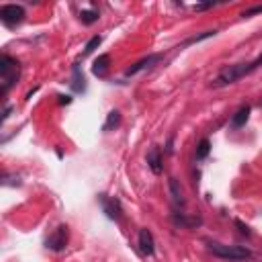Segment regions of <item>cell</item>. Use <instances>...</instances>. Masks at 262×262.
Listing matches in <instances>:
<instances>
[{"instance_id":"obj_1","label":"cell","mask_w":262,"mask_h":262,"mask_svg":"<svg viewBox=\"0 0 262 262\" xmlns=\"http://www.w3.org/2000/svg\"><path fill=\"white\" fill-rule=\"evenodd\" d=\"M252 72H256V68H254V64H252V62H250V64L226 66V68H224L220 74H217V76L213 78V82H211V88H226V86L236 84V82H240L242 78L250 76Z\"/></svg>"},{"instance_id":"obj_2","label":"cell","mask_w":262,"mask_h":262,"mask_svg":"<svg viewBox=\"0 0 262 262\" xmlns=\"http://www.w3.org/2000/svg\"><path fill=\"white\" fill-rule=\"evenodd\" d=\"M20 78V62L2 54V58H0V84H2V88H0V96H6L12 88L14 84L18 82Z\"/></svg>"},{"instance_id":"obj_3","label":"cell","mask_w":262,"mask_h":262,"mask_svg":"<svg viewBox=\"0 0 262 262\" xmlns=\"http://www.w3.org/2000/svg\"><path fill=\"white\" fill-rule=\"evenodd\" d=\"M207 248L215 258L228 260V262H244L254 256L252 250H248L244 246H228L222 242H207Z\"/></svg>"},{"instance_id":"obj_4","label":"cell","mask_w":262,"mask_h":262,"mask_svg":"<svg viewBox=\"0 0 262 262\" xmlns=\"http://www.w3.org/2000/svg\"><path fill=\"white\" fill-rule=\"evenodd\" d=\"M0 20H2L4 27L14 29L16 25H20L25 20V8L20 4H4V6H0Z\"/></svg>"},{"instance_id":"obj_5","label":"cell","mask_w":262,"mask_h":262,"mask_svg":"<svg viewBox=\"0 0 262 262\" xmlns=\"http://www.w3.org/2000/svg\"><path fill=\"white\" fill-rule=\"evenodd\" d=\"M98 201L102 207V213L108 217L111 222H121L123 220V205L117 196H106V194H98Z\"/></svg>"},{"instance_id":"obj_6","label":"cell","mask_w":262,"mask_h":262,"mask_svg":"<svg viewBox=\"0 0 262 262\" xmlns=\"http://www.w3.org/2000/svg\"><path fill=\"white\" fill-rule=\"evenodd\" d=\"M68 238H70L68 226H60V228L46 240V248L52 250V252H64L66 246H68Z\"/></svg>"},{"instance_id":"obj_7","label":"cell","mask_w":262,"mask_h":262,"mask_svg":"<svg viewBox=\"0 0 262 262\" xmlns=\"http://www.w3.org/2000/svg\"><path fill=\"white\" fill-rule=\"evenodd\" d=\"M162 60H164V54H152V56L136 62L134 66H131V68H127V70H125V76L129 78V76H136V74H140V72L152 70V68H154V66H158Z\"/></svg>"},{"instance_id":"obj_8","label":"cell","mask_w":262,"mask_h":262,"mask_svg":"<svg viewBox=\"0 0 262 262\" xmlns=\"http://www.w3.org/2000/svg\"><path fill=\"white\" fill-rule=\"evenodd\" d=\"M172 224L180 228V230H196L203 226V217L201 215H186V213H172Z\"/></svg>"},{"instance_id":"obj_9","label":"cell","mask_w":262,"mask_h":262,"mask_svg":"<svg viewBox=\"0 0 262 262\" xmlns=\"http://www.w3.org/2000/svg\"><path fill=\"white\" fill-rule=\"evenodd\" d=\"M138 246H140V252H142L144 256H154V254H156V240H154V234H152L150 230H140Z\"/></svg>"},{"instance_id":"obj_10","label":"cell","mask_w":262,"mask_h":262,"mask_svg":"<svg viewBox=\"0 0 262 262\" xmlns=\"http://www.w3.org/2000/svg\"><path fill=\"white\" fill-rule=\"evenodd\" d=\"M146 162L150 166V170L156 174V176H160V174L164 172V158H162V150L158 146H154L150 152H148V156H146Z\"/></svg>"},{"instance_id":"obj_11","label":"cell","mask_w":262,"mask_h":262,"mask_svg":"<svg viewBox=\"0 0 262 262\" xmlns=\"http://www.w3.org/2000/svg\"><path fill=\"white\" fill-rule=\"evenodd\" d=\"M168 190H170V199H172L174 207H176V209H182V207L186 205V199L182 196L180 182H178L176 178H174V176H170V178H168Z\"/></svg>"},{"instance_id":"obj_12","label":"cell","mask_w":262,"mask_h":262,"mask_svg":"<svg viewBox=\"0 0 262 262\" xmlns=\"http://www.w3.org/2000/svg\"><path fill=\"white\" fill-rule=\"evenodd\" d=\"M250 113H252L250 104L240 106L238 111H236V115L232 117V121H230V129H242V127H246V123L250 119Z\"/></svg>"},{"instance_id":"obj_13","label":"cell","mask_w":262,"mask_h":262,"mask_svg":"<svg viewBox=\"0 0 262 262\" xmlns=\"http://www.w3.org/2000/svg\"><path fill=\"white\" fill-rule=\"evenodd\" d=\"M108 66H111V56H108V54L98 56V58L94 60V64H92V74H94L96 78H104L106 72H108Z\"/></svg>"},{"instance_id":"obj_14","label":"cell","mask_w":262,"mask_h":262,"mask_svg":"<svg viewBox=\"0 0 262 262\" xmlns=\"http://www.w3.org/2000/svg\"><path fill=\"white\" fill-rule=\"evenodd\" d=\"M72 74H74V78H72V90L74 92H84L86 90V80H84V74L80 72V66H74Z\"/></svg>"},{"instance_id":"obj_15","label":"cell","mask_w":262,"mask_h":262,"mask_svg":"<svg viewBox=\"0 0 262 262\" xmlns=\"http://www.w3.org/2000/svg\"><path fill=\"white\" fill-rule=\"evenodd\" d=\"M211 154V142L205 138V140H201L199 142V146H196V152H194V160L196 162H203V160H207V156Z\"/></svg>"},{"instance_id":"obj_16","label":"cell","mask_w":262,"mask_h":262,"mask_svg":"<svg viewBox=\"0 0 262 262\" xmlns=\"http://www.w3.org/2000/svg\"><path fill=\"white\" fill-rule=\"evenodd\" d=\"M119 125H121V113L119 111H111L106 115V123L102 125V131H104V134H108V131H115Z\"/></svg>"},{"instance_id":"obj_17","label":"cell","mask_w":262,"mask_h":262,"mask_svg":"<svg viewBox=\"0 0 262 262\" xmlns=\"http://www.w3.org/2000/svg\"><path fill=\"white\" fill-rule=\"evenodd\" d=\"M98 18H100V14H98V10H94V8H88V10H82L80 12V20H82V25H94V23H98Z\"/></svg>"},{"instance_id":"obj_18","label":"cell","mask_w":262,"mask_h":262,"mask_svg":"<svg viewBox=\"0 0 262 262\" xmlns=\"http://www.w3.org/2000/svg\"><path fill=\"white\" fill-rule=\"evenodd\" d=\"M215 35H217L215 29H213V31H205V33H201V35H194V37H190V39H186V41L182 43V48L194 46V43H201V41H205V39H209V37H215Z\"/></svg>"},{"instance_id":"obj_19","label":"cell","mask_w":262,"mask_h":262,"mask_svg":"<svg viewBox=\"0 0 262 262\" xmlns=\"http://www.w3.org/2000/svg\"><path fill=\"white\" fill-rule=\"evenodd\" d=\"M100 43H102V37H92L88 43H86V48H84V54L82 56H90V54H94L98 48H100Z\"/></svg>"},{"instance_id":"obj_20","label":"cell","mask_w":262,"mask_h":262,"mask_svg":"<svg viewBox=\"0 0 262 262\" xmlns=\"http://www.w3.org/2000/svg\"><path fill=\"white\" fill-rule=\"evenodd\" d=\"M254 14H262V4H256V6H252V8H246V10L242 12V18H252Z\"/></svg>"},{"instance_id":"obj_21","label":"cell","mask_w":262,"mask_h":262,"mask_svg":"<svg viewBox=\"0 0 262 262\" xmlns=\"http://www.w3.org/2000/svg\"><path fill=\"white\" fill-rule=\"evenodd\" d=\"M164 152H166L168 156H172V154H174V136H170V138H168V142H166V150H164Z\"/></svg>"},{"instance_id":"obj_22","label":"cell","mask_w":262,"mask_h":262,"mask_svg":"<svg viewBox=\"0 0 262 262\" xmlns=\"http://www.w3.org/2000/svg\"><path fill=\"white\" fill-rule=\"evenodd\" d=\"M58 98H60V100H58L60 104H72V100H74L72 94H60Z\"/></svg>"},{"instance_id":"obj_23","label":"cell","mask_w":262,"mask_h":262,"mask_svg":"<svg viewBox=\"0 0 262 262\" xmlns=\"http://www.w3.org/2000/svg\"><path fill=\"white\" fill-rule=\"evenodd\" d=\"M12 111H14V106H12V104H6V106H4V111H2V123H6V119L10 117Z\"/></svg>"},{"instance_id":"obj_24","label":"cell","mask_w":262,"mask_h":262,"mask_svg":"<svg viewBox=\"0 0 262 262\" xmlns=\"http://www.w3.org/2000/svg\"><path fill=\"white\" fill-rule=\"evenodd\" d=\"M215 6V2H205V4H194V10H209V8H213Z\"/></svg>"},{"instance_id":"obj_25","label":"cell","mask_w":262,"mask_h":262,"mask_svg":"<svg viewBox=\"0 0 262 262\" xmlns=\"http://www.w3.org/2000/svg\"><path fill=\"white\" fill-rule=\"evenodd\" d=\"M236 226L240 228V232H242V234H246V236H250V228L248 226H244L242 222H240V220H236Z\"/></svg>"}]
</instances>
